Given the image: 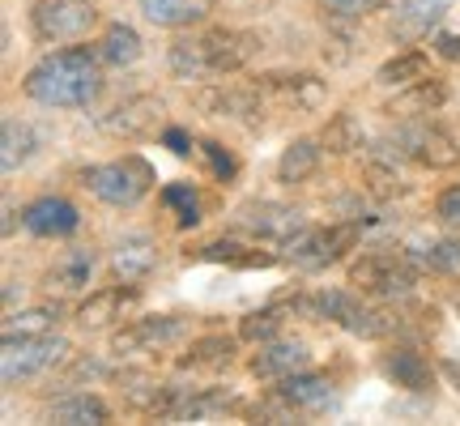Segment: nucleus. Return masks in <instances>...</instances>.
Segmentation results:
<instances>
[{"label":"nucleus","instance_id":"a211bd4d","mask_svg":"<svg viewBox=\"0 0 460 426\" xmlns=\"http://www.w3.org/2000/svg\"><path fill=\"white\" fill-rule=\"evenodd\" d=\"M158 269V244L149 235H124L111 252V273L128 286H141Z\"/></svg>","mask_w":460,"mask_h":426},{"label":"nucleus","instance_id":"f03ea898","mask_svg":"<svg viewBox=\"0 0 460 426\" xmlns=\"http://www.w3.org/2000/svg\"><path fill=\"white\" fill-rule=\"evenodd\" d=\"M261 51V39L247 31H205L192 34V39H175L171 43V73L183 77V82H205V77H226V73H239V68Z\"/></svg>","mask_w":460,"mask_h":426},{"label":"nucleus","instance_id":"ddd939ff","mask_svg":"<svg viewBox=\"0 0 460 426\" xmlns=\"http://www.w3.org/2000/svg\"><path fill=\"white\" fill-rule=\"evenodd\" d=\"M183 333L180 315H146V320H132V324L115 328L111 333V354H141V350H158L171 345Z\"/></svg>","mask_w":460,"mask_h":426},{"label":"nucleus","instance_id":"a878e982","mask_svg":"<svg viewBox=\"0 0 460 426\" xmlns=\"http://www.w3.org/2000/svg\"><path fill=\"white\" fill-rule=\"evenodd\" d=\"M447 102V85L439 77H422V82L396 90V99L388 102V115H405V120H418V115H430L435 107Z\"/></svg>","mask_w":460,"mask_h":426},{"label":"nucleus","instance_id":"72a5a7b5","mask_svg":"<svg viewBox=\"0 0 460 426\" xmlns=\"http://www.w3.org/2000/svg\"><path fill=\"white\" fill-rule=\"evenodd\" d=\"M234 410V401L226 393H192L180 401V410L171 422H205V418H217V413Z\"/></svg>","mask_w":460,"mask_h":426},{"label":"nucleus","instance_id":"6e6552de","mask_svg":"<svg viewBox=\"0 0 460 426\" xmlns=\"http://www.w3.org/2000/svg\"><path fill=\"white\" fill-rule=\"evenodd\" d=\"M396 149H401L405 158H413L418 166H430V171H452V166L460 163V141L447 129L422 120V115L396 132Z\"/></svg>","mask_w":460,"mask_h":426},{"label":"nucleus","instance_id":"58836bf2","mask_svg":"<svg viewBox=\"0 0 460 426\" xmlns=\"http://www.w3.org/2000/svg\"><path fill=\"white\" fill-rule=\"evenodd\" d=\"M102 376H111V367H107V362H99V359H77L65 371V376H60V384H65V388H73L77 379H102Z\"/></svg>","mask_w":460,"mask_h":426},{"label":"nucleus","instance_id":"f8f14e48","mask_svg":"<svg viewBox=\"0 0 460 426\" xmlns=\"http://www.w3.org/2000/svg\"><path fill=\"white\" fill-rule=\"evenodd\" d=\"M261 99L273 102V107H290V111H315L324 107L329 90L315 73H273V77H261Z\"/></svg>","mask_w":460,"mask_h":426},{"label":"nucleus","instance_id":"2eb2a0df","mask_svg":"<svg viewBox=\"0 0 460 426\" xmlns=\"http://www.w3.org/2000/svg\"><path fill=\"white\" fill-rule=\"evenodd\" d=\"M22 226L31 230V235H39V239H68L73 230L82 226V213L65 197H39L26 205Z\"/></svg>","mask_w":460,"mask_h":426},{"label":"nucleus","instance_id":"aec40b11","mask_svg":"<svg viewBox=\"0 0 460 426\" xmlns=\"http://www.w3.org/2000/svg\"><path fill=\"white\" fill-rule=\"evenodd\" d=\"M132 303H137V290H132L128 281H124V286L94 290V295L77 307V324L82 328H107L111 320H124V312H128Z\"/></svg>","mask_w":460,"mask_h":426},{"label":"nucleus","instance_id":"423d86ee","mask_svg":"<svg viewBox=\"0 0 460 426\" xmlns=\"http://www.w3.org/2000/svg\"><path fill=\"white\" fill-rule=\"evenodd\" d=\"M31 26L43 43H82L99 26V9L90 0H34Z\"/></svg>","mask_w":460,"mask_h":426},{"label":"nucleus","instance_id":"473e14b6","mask_svg":"<svg viewBox=\"0 0 460 426\" xmlns=\"http://www.w3.org/2000/svg\"><path fill=\"white\" fill-rule=\"evenodd\" d=\"M413 261L430 269V273H444V278H460V239H435V244L418 247Z\"/></svg>","mask_w":460,"mask_h":426},{"label":"nucleus","instance_id":"1a4fd4ad","mask_svg":"<svg viewBox=\"0 0 460 426\" xmlns=\"http://www.w3.org/2000/svg\"><path fill=\"white\" fill-rule=\"evenodd\" d=\"M234 226L264 239V244L290 247L295 239L307 235V217L298 209H290V205H278V200H247L243 209L234 213Z\"/></svg>","mask_w":460,"mask_h":426},{"label":"nucleus","instance_id":"4c0bfd02","mask_svg":"<svg viewBox=\"0 0 460 426\" xmlns=\"http://www.w3.org/2000/svg\"><path fill=\"white\" fill-rule=\"evenodd\" d=\"M200 261H226V264H243V269H252V264H273V256H261V252H247V247L222 239V244L200 247Z\"/></svg>","mask_w":460,"mask_h":426},{"label":"nucleus","instance_id":"f3484780","mask_svg":"<svg viewBox=\"0 0 460 426\" xmlns=\"http://www.w3.org/2000/svg\"><path fill=\"white\" fill-rule=\"evenodd\" d=\"M312 367V350L303 342H264L261 354L252 359V376L256 379H273V384H281V379L298 376V371H307Z\"/></svg>","mask_w":460,"mask_h":426},{"label":"nucleus","instance_id":"39448f33","mask_svg":"<svg viewBox=\"0 0 460 426\" xmlns=\"http://www.w3.org/2000/svg\"><path fill=\"white\" fill-rule=\"evenodd\" d=\"M68 359V342L60 337H4V350H0V379L13 388V384H26V379L43 376L51 367H60Z\"/></svg>","mask_w":460,"mask_h":426},{"label":"nucleus","instance_id":"c9c22d12","mask_svg":"<svg viewBox=\"0 0 460 426\" xmlns=\"http://www.w3.org/2000/svg\"><path fill=\"white\" fill-rule=\"evenodd\" d=\"M388 0H315V9L324 13V22H358L367 13H379Z\"/></svg>","mask_w":460,"mask_h":426},{"label":"nucleus","instance_id":"f257e3e1","mask_svg":"<svg viewBox=\"0 0 460 426\" xmlns=\"http://www.w3.org/2000/svg\"><path fill=\"white\" fill-rule=\"evenodd\" d=\"M99 56H90L85 48H65L43 56L39 65L22 77L26 99L39 107H56V111H82L94 107L102 94V73Z\"/></svg>","mask_w":460,"mask_h":426},{"label":"nucleus","instance_id":"7ed1b4c3","mask_svg":"<svg viewBox=\"0 0 460 426\" xmlns=\"http://www.w3.org/2000/svg\"><path fill=\"white\" fill-rule=\"evenodd\" d=\"M410 252H367L349 264V286H358L362 295L376 298H405L418 286V269H413Z\"/></svg>","mask_w":460,"mask_h":426},{"label":"nucleus","instance_id":"37998d69","mask_svg":"<svg viewBox=\"0 0 460 426\" xmlns=\"http://www.w3.org/2000/svg\"><path fill=\"white\" fill-rule=\"evenodd\" d=\"M166 146L175 149V154H180V158H188V149H192V146H188V137H183L180 129H166Z\"/></svg>","mask_w":460,"mask_h":426},{"label":"nucleus","instance_id":"dca6fc26","mask_svg":"<svg viewBox=\"0 0 460 426\" xmlns=\"http://www.w3.org/2000/svg\"><path fill=\"white\" fill-rule=\"evenodd\" d=\"M197 107L205 115H214V120H256L264 115V99L261 90H243V85H205L197 94Z\"/></svg>","mask_w":460,"mask_h":426},{"label":"nucleus","instance_id":"bb28decb","mask_svg":"<svg viewBox=\"0 0 460 426\" xmlns=\"http://www.w3.org/2000/svg\"><path fill=\"white\" fill-rule=\"evenodd\" d=\"M324 141H312V137H298L290 146L281 149L278 158V180L281 183H307L320 171V158H324Z\"/></svg>","mask_w":460,"mask_h":426},{"label":"nucleus","instance_id":"ea45409f","mask_svg":"<svg viewBox=\"0 0 460 426\" xmlns=\"http://www.w3.org/2000/svg\"><path fill=\"white\" fill-rule=\"evenodd\" d=\"M435 217H439L447 230H460V183L439 192V200H435Z\"/></svg>","mask_w":460,"mask_h":426},{"label":"nucleus","instance_id":"393cba45","mask_svg":"<svg viewBox=\"0 0 460 426\" xmlns=\"http://www.w3.org/2000/svg\"><path fill=\"white\" fill-rule=\"evenodd\" d=\"M48 418L65 426H102V422H111V405L94 393H68L51 405Z\"/></svg>","mask_w":460,"mask_h":426},{"label":"nucleus","instance_id":"79ce46f5","mask_svg":"<svg viewBox=\"0 0 460 426\" xmlns=\"http://www.w3.org/2000/svg\"><path fill=\"white\" fill-rule=\"evenodd\" d=\"M435 51H439L444 60H460V34H439V39H435Z\"/></svg>","mask_w":460,"mask_h":426},{"label":"nucleus","instance_id":"2f4dec72","mask_svg":"<svg viewBox=\"0 0 460 426\" xmlns=\"http://www.w3.org/2000/svg\"><path fill=\"white\" fill-rule=\"evenodd\" d=\"M56 320H60V307H51V303L22 307V312H9V320H4V337H43Z\"/></svg>","mask_w":460,"mask_h":426},{"label":"nucleus","instance_id":"cd10ccee","mask_svg":"<svg viewBox=\"0 0 460 426\" xmlns=\"http://www.w3.org/2000/svg\"><path fill=\"white\" fill-rule=\"evenodd\" d=\"M99 56L102 65H111V68H128L141 60V34L132 31V26H124V22H115V26H107L99 39Z\"/></svg>","mask_w":460,"mask_h":426},{"label":"nucleus","instance_id":"4be33fe9","mask_svg":"<svg viewBox=\"0 0 460 426\" xmlns=\"http://www.w3.org/2000/svg\"><path fill=\"white\" fill-rule=\"evenodd\" d=\"M34 154H39V132L26 120L4 115V129H0V166H4V175H17Z\"/></svg>","mask_w":460,"mask_h":426},{"label":"nucleus","instance_id":"6ab92c4d","mask_svg":"<svg viewBox=\"0 0 460 426\" xmlns=\"http://www.w3.org/2000/svg\"><path fill=\"white\" fill-rule=\"evenodd\" d=\"M278 396L295 413H324L332 401H337V393H332V379L329 376H315V371H298V376L281 379Z\"/></svg>","mask_w":460,"mask_h":426},{"label":"nucleus","instance_id":"4468645a","mask_svg":"<svg viewBox=\"0 0 460 426\" xmlns=\"http://www.w3.org/2000/svg\"><path fill=\"white\" fill-rule=\"evenodd\" d=\"M452 9V0H396V13H393V39L401 48H410V43H422L439 22L447 17Z\"/></svg>","mask_w":460,"mask_h":426},{"label":"nucleus","instance_id":"412c9836","mask_svg":"<svg viewBox=\"0 0 460 426\" xmlns=\"http://www.w3.org/2000/svg\"><path fill=\"white\" fill-rule=\"evenodd\" d=\"M384 371L393 379L396 388H405V393H430L435 388V371H430V362L410 350V345H396L393 354L384 359Z\"/></svg>","mask_w":460,"mask_h":426},{"label":"nucleus","instance_id":"c756f323","mask_svg":"<svg viewBox=\"0 0 460 426\" xmlns=\"http://www.w3.org/2000/svg\"><path fill=\"white\" fill-rule=\"evenodd\" d=\"M230 359H234V342L214 333V337H197V342H192L183 367H188V371H222V367H230Z\"/></svg>","mask_w":460,"mask_h":426},{"label":"nucleus","instance_id":"a19ab883","mask_svg":"<svg viewBox=\"0 0 460 426\" xmlns=\"http://www.w3.org/2000/svg\"><path fill=\"white\" fill-rule=\"evenodd\" d=\"M200 154L209 158V166H214V175H217V180H230V175H234V158H230V154H226L222 146H214V141H205V146H200Z\"/></svg>","mask_w":460,"mask_h":426},{"label":"nucleus","instance_id":"c85d7f7f","mask_svg":"<svg viewBox=\"0 0 460 426\" xmlns=\"http://www.w3.org/2000/svg\"><path fill=\"white\" fill-rule=\"evenodd\" d=\"M422 77H430V60L427 51H401V56H393V60H384L376 73L379 85H393V90H405V85L422 82Z\"/></svg>","mask_w":460,"mask_h":426},{"label":"nucleus","instance_id":"9b49d317","mask_svg":"<svg viewBox=\"0 0 460 426\" xmlns=\"http://www.w3.org/2000/svg\"><path fill=\"white\" fill-rule=\"evenodd\" d=\"M358 235H362L358 222H337L329 230H307L303 239L290 244V256H295L298 269L315 273V269H329L332 261H341L345 252L358 244Z\"/></svg>","mask_w":460,"mask_h":426},{"label":"nucleus","instance_id":"f704fd0d","mask_svg":"<svg viewBox=\"0 0 460 426\" xmlns=\"http://www.w3.org/2000/svg\"><path fill=\"white\" fill-rule=\"evenodd\" d=\"M281 324H286V312H281V307H264V312L243 315V324H239V337H243V342L264 345V342H273V337H278Z\"/></svg>","mask_w":460,"mask_h":426},{"label":"nucleus","instance_id":"20e7f679","mask_svg":"<svg viewBox=\"0 0 460 426\" xmlns=\"http://www.w3.org/2000/svg\"><path fill=\"white\" fill-rule=\"evenodd\" d=\"M85 188L102 200V205H115V209H128L141 197H149L154 188V166L141 158V154H128V158H115V163H102L85 175Z\"/></svg>","mask_w":460,"mask_h":426},{"label":"nucleus","instance_id":"0eeeda50","mask_svg":"<svg viewBox=\"0 0 460 426\" xmlns=\"http://www.w3.org/2000/svg\"><path fill=\"white\" fill-rule=\"evenodd\" d=\"M312 307L324 315V320L341 324L345 333H354V337H367V342L388 337L396 324L384 307H367V303H362L358 295H349V290H320V295L312 298Z\"/></svg>","mask_w":460,"mask_h":426},{"label":"nucleus","instance_id":"e433bc0d","mask_svg":"<svg viewBox=\"0 0 460 426\" xmlns=\"http://www.w3.org/2000/svg\"><path fill=\"white\" fill-rule=\"evenodd\" d=\"M163 200L171 209H180V226H197L200 222V200H197V188H192V183H171V188H163Z\"/></svg>","mask_w":460,"mask_h":426},{"label":"nucleus","instance_id":"9d476101","mask_svg":"<svg viewBox=\"0 0 460 426\" xmlns=\"http://www.w3.org/2000/svg\"><path fill=\"white\" fill-rule=\"evenodd\" d=\"M163 124L166 102L158 94H132L102 115V132H111L115 141H149V137L163 132Z\"/></svg>","mask_w":460,"mask_h":426},{"label":"nucleus","instance_id":"7c9ffc66","mask_svg":"<svg viewBox=\"0 0 460 426\" xmlns=\"http://www.w3.org/2000/svg\"><path fill=\"white\" fill-rule=\"evenodd\" d=\"M320 141H324V149H329V154L345 158V154H354V149L367 146V132H362V124L349 111H337L329 124H324V137H320Z\"/></svg>","mask_w":460,"mask_h":426},{"label":"nucleus","instance_id":"5701e85b","mask_svg":"<svg viewBox=\"0 0 460 426\" xmlns=\"http://www.w3.org/2000/svg\"><path fill=\"white\" fill-rule=\"evenodd\" d=\"M90 273H94V252L73 247V252H65V256L48 269L43 286H48L51 295H77V290H85V286H90Z\"/></svg>","mask_w":460,"mask_h":426},{"label":"nucleus","instance_id":"b1692460","mask_svg":"<svg viewBox=\"0 0 460 426\" xmlns=\"http://www.w3.org/2000/svg\"><path fill=\"white\" fill-rule=\"evenodd\" d=\"M141 13L154 26L180 31V26H192V22H205L214 13V0H141Z\"/></svg>","mask_w":460,"mask_h":426}]
</instances>
